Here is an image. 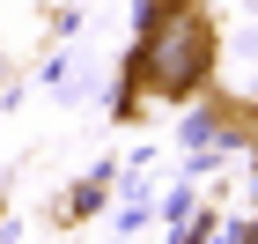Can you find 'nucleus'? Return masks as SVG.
<instances>
[{
  "label": "nucleus",
  "mask_w": 258,
  "mask_h": 244,
  "mask_svg": "<svg viewBox=\"0 0 258 244\" xmlns=\"http://www.w3.org/2000/svg\"><path fill=\"white\" fill-rule=\"evenodd\" d=\"M214 74V22L199 0H148L133 37V60H125V89H118V119H140V96L184 104L207 89Z\"/></svg>",
  "instance_id": "f257e3e1"
}]
</instances>
